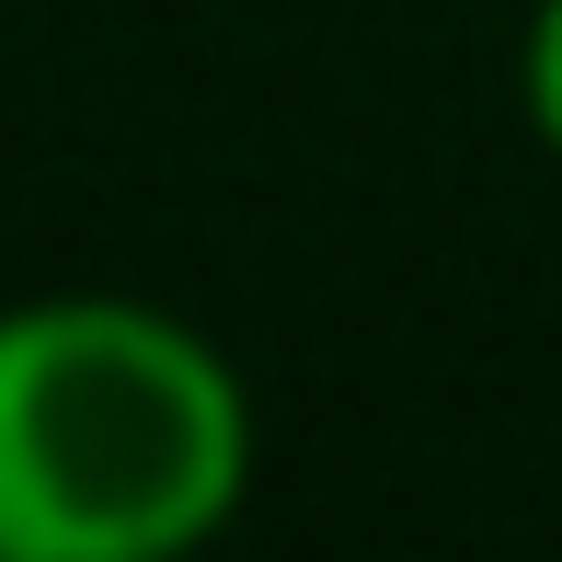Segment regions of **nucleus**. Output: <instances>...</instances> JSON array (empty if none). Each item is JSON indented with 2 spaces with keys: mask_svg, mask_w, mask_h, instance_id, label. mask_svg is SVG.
<instances>
[{
  "mask_svg": "<svg viewBox=\"0 0 562 562\" xmlns=\"http://www.w3.org/2000/svg\"><path fill=\"white\" fill-rule=\"evenodd\" d=\"M252 494V379L126 288L0 299V562H184Z\"/></svg>",
  "mask_w": 562,
  "mask_h": 562,
  "instance_id": "1",
  "label": "nucleus"
},
{
  "mask_svg": "<svg viewBox=\"0 0 562 562\" xmlns=\"http://www.w3.org/2000/svg\"><path fill=\"white\" fill-rule=\"evenodd\" d=\"M517 115H528V138L562 161V0H528V35H517Z\"/></svg>",
  "mask_w": 562,
  "mask_h": 562,
  "instance_id": "2",
  "label": "nucleus"
}]
</instances>
